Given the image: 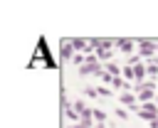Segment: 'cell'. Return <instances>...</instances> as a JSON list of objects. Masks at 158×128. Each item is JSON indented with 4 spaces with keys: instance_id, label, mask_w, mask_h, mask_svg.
<instances>
[{
    "instance_id": "obj_1",
    "label": "cell",
    "mask_w": 158,
    "mask_h": 128,
    "mask_svg": "<svg viewBox=\"0 0 158 128\" xmlns=\"http://www.w3.org/2000/svg\"><path fill=\"white\" fill-rule=\"evenodd\" d=\"M118 101H121V103H126V106H128V108H133V111H138V108H141V106H136L138 96H133V94H121V96H118Z\"/></svg>"
},
{
    "instance_id": "obj_9",
    "label": "cell",
    "mask_w": 158,
    "mask_h": 128,
    "mask_svg": "<svg viewBox=\"0 0 158 128\" xmlns=\"http://www.w3.org/2000/svg\"><path fill=\"white\" fill-rule=\"evenodd\" d=\"M69 128H86V126H84V123H72Z\"/></svg>"
},
{
    "instance_id": "obj_11",
    "label": "cell",
    "mask_w": 158,
    "mask_h": 128,
    "mask_svg": "<svg viewBox=\"0 0 158 128\" xmlns=\"http://www.w3.org/2000/svg\"><path fill=\"white\" fill-rule=\"evenodd\" d=\"M156 103H158V98H156Z\"/></svg>"
},
{
    "instance_id": "obj_10",
    "label": "cell",
    "mask_w": 158,
    "mask_h": 128,
    "mask_svg": "<svg viewBox=\"0 0 158 128\" xmlns=\"http://www.w3.org/2000/svg\"><path fill=\"white\" fill-rule=\"evenodd\" d=\"M94 128H106V126H104V123H96V126H94Z\"/></svg>"
},
{
    "instance_id": "obj_7",
    "label": "cell",
    "mask_w": 158,
    "mask_h": 128,
    "mask_svg": "<svg viewBox=\"0 0 158 128\" xmlns=\"http://www.w3.org/2000/svg\"><path fill=\"white\" fill-rule=\"evenodd\" d=\"M148 74H151V76H156V74H158V66H156V64H151V66H148Z\"/></svg>"
},
{
    "instance_id": "obj_3",
    "label": "cell",
    "mask_w": 158,
    "mask_h": 128,
    "mask_svg": "<svg viewBox=\"0 0 158 128\" xmlns=\"http://www.w3.org/2000/svg\"><path fill=\"white\" fill-rule=\"evenodd\" d=\"M116 47H118L121 52L131 54V52H133V39H126V37H123V39H116Z\"/></svg>"
},
{
    "instance_id": "obj_8",
    "label": "cell",
    "mask_w": 158,
    "mask_h": 128,
    "mask_svg": "<svg viewBox=\"0 0 158 128\" xmlns=\"http://www.w3.org/2000/svg\"><path fill=\"white\" fill-rule=\"evenodd\" d=\"M116 116H118V118H123V121L128 118V113H126V111H121V108H116Z\"/></svg>"
},
{
    "instance_id": "obj_6",
    "label": "cell",
    "mask_w": 158,
    "mask_h": 128,
    "mask_svg": "<svg viewBox=\"0 0 158 128\" xmlns=\"http://www.w3.org/2000/svg\"><path fill=\"white\" fill-rule=\"evenodd\" d=\"M111 86H116V89H126V86H128V84H126V81H123V79H118V76H116V79H114V81H111Z\"/></svg>"
},
{
    "instance_id": "obj_5",
    "label": "cell",
    "mask_w": 158,
    "mask_h": 128,
    "mask_svg": "<svg viewBox=\"0 0 158 128\" xmlns=\"http://www.w3.org/2000/svg\"><path fill=\"white\" fill-rule=\"evenodd\" d=\"M106 69H109V74H111V76H118V66H116L114 62H109V64H106Z\"/></svg>"
},
{
    "instance_id": "obj_2",
    "label": "cell",
    "mask_w": 158,
    "mask_h": 128,
    "mask_svg": "<svg viewBox=\"0 0 158 128\" xmlns=\"http://www.w3.org/2000/svg\"><path fill=\"white\" fill-rule=\"evenodd\" d=\"M138 49H141V54H153V52L158 49V44H153L151 39H141V42H138Z\"/></svg>"
},
{
    "instance_id": "obj_4",
    "label": "cell",
    "mask_w": 158,
    "mask_h": 128,
    "mask_svg": "<svg viewBox=\"0 0 158 128\" xmlns=\"http://www.w3.org/2000/svg\"><path fill=\"white\" fill-rule=\"evenodd\" d=\"M94 121H96V123H106V113L99 111V108H94Z\"/></svg>"
}]
</instances>
